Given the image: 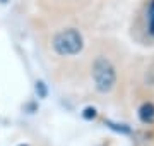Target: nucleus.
<instances>
[{"mask_svg": "<svg viewBox=\"0 0 154 146\" xmlns=\"http://www.w3.org/2000/svg\"><path fill=\"white\" fill-rule=\"evenodd\" d=\"M82 46H84L82 34L74 28L63 29L60 33H57L55 38H53V48L62 57L77 55L79 52L82 50Z\"/></svg>", "mask_w": 154, "mask_h": 146, "instance_id": "obj_1", "label": "nucleus"}, {"mask_svg": "<svg viewBox=\"0 0 154 146\" xmlns=\"http://www.w3.org/2000/svg\"><path fill=\"white\" fill-rule=\"evenodd\" d=\"M93 81L96 90L101 93H108L115 88L116 83V72L115 67L106 57H98L93 64Z\"/></svg>", "mask_w": 154, "mask_h": 146, "instance_id": "obj_2", "label": "nucleus"}, {"mask_svg": "<svg viewBox=\"0 0 154 146\" xmlns=\"http://www.w3.org/2000/svg\"><path fill=\"white\" fill-rule=\"evenodd\" d=\"M139 117L140 120L146 124H152L154 122V105L152 103H144L140 110H139Z\"/></svg>", "mask_w": 154, "mask_h": 146, "instance_id": "obj_3", "label": "nucleus"}, {"mask_svg": "<svg viewBox=\"0 0 154 146\" xmlns=\"http://www.w3.org/2000/svg\"><path fill=\"white\" fill-rule=\"evenodd\" d=\"M147 29L154 36V0L149 4V9H147Z\"/></svg>", "mask_w": 154, "mask_h": 146, "instance_id": "obj_4", "label": "nucleus"}, {"mask_svg": "<svg viewBox=\"0 0 154 146\" xmlns=\"http://www.w3.org/2000/svg\"><path fill=\"white\" fill-rule=\"evenodd\" d=\"M84 117L86 119H91V117H96V110H94V108H86V110H84Z\"/></svg>", "mask_w": 154, "mask_h": 146, "instance_id": "obj_5", "label": "nucleus"}, {"mask_svg": "<svg viewBox=\"0 0 154 146\" xmlns=\"http://www.w3.org/2000/svg\"><path fill=\"white\" fill-rule=\"evenodd\" d=\"M36 90H39V95L41 96H45L46 95V90H45V84L39 81V83H36Z\"/></svg>", "mask_w": 154, "mask_h": 146, "instance_id": "obj_6", "label": "nucleus"}, {"mask_svg": "<svg viewBox=\"0 0 154 146\" xmlns=\"http://www.w3.org/2000/svg\"><path fill=\"white\" fill-rule=\"evenodd\" d=\"M21 146H26V144H21Z\"/></svg>", "mask_w": 154, "mask_h": 146, "instance_id": "obj_7", "label": "nucleus"}]
</instances>
